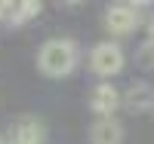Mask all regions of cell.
Here are the masks:
<instances>
[{
	"mask_svg": "<svg viewBox=\"0 0 154 144\" xmlns=\"http://www.w3.org/2000/svg\"><path fill=\"white\" fill-rule=\"evenodd\" d=\"M77 43L74 40H65V37H56V40H46L37 52V71L43 77H53V80H62L68 77L74 68H77Z\"/></svg>",
	"mask_w": 154,
	"mask_h": 144,
	"instance_id": "6da1fadb",
	"label": "cell"
},
{
	"mask_svg": "<svg viewBox=\"0 0 154 144\" xmlns=\"http://www.w3.org/2000/svg\"><path fill=\"white\" fill-rule=\"evenodd\" d=\"M89 71L96 77H102V80L120 74L123 71V49L117 43H111V40L93 46V52H89Z\"/></svg>",
	"mask_w": 154,
	"mask_h": 144,
	"instance_id": "7a4b0ae2",
	"label": "cell"
},
{
	"mask_svg": "<svg viewBox=\"0 0 154 144\" xmlns=\"http://www.w3.org/2000/svg\"><path fill=\"white\" fill-rule=\"evenodd\" d=\"M139 25H142V6H136V3H114L105 12V28L117 37L133 34Z\"/></svg>",
	"mask_w": 154,
	"mask_h": 144,
	"instance_id": "3957f363",
	"label": "cell"
},
{
	"mask_svg": "<svg viewBox=\"0 0 154 144\" xmlns=\"http://www.w3.org/2000/svg\"><path fill=\"white\" fill-rule=\"evenodd\" d=\"M46 141V123L37 113H22L9 126V144H43Z\"/></svg>",
	"mask_w": 154,
	"mask_h": 144,
	"instance_id": "277c9868",
	"label": "cell"
},
{
	"mask_svg": "<svg viewBox=\"0 0 154 144\" xmlns=\"http://www.w3.org/2000/svg\"><path fill=\"white\" fill-rule=\"evenodd\" d=\"M120 104H123V95L111 83H99V86H93V92H89V110L99 113V116H111Z\"/></svg>",
	"mask_w": 154,
	"mask_h": 144,
	"instance_id": "5b68a950",
	"label": "cell"
},
{
	"mask_svg": "<svg viewBox=\"0 0 154 144\" xmlns=\"http://www.w3.org/2000/svg\"><path fill=\"white\" fill-rule=\"evenodd\" d=\"M89 144H123V126L114 116H99L89 126Z\"/></svg>",
	"mask_w": 154,
	"mask_h": 144,
	"instance_id": "8992f818",
	"label": "cell"
},
{
	"mask_svg": "<svg viewBox=\"0 0 154 144\" xmlns=\"http://www.w3.org/2000/svg\"><path fill=\"white\" fill-rule=\"evenodd\" d=\"M123 107L133 113H145L154 110V86L151 83H133L123 95Z\"/></svg>",
	"mask_w": 154,
	"mask_h": 144,
	"instance_id": "52a82bcc",
	"label": "cell"
},
{
	"mask_svg": "<svg viewBox=\"0 0 154 144\" xmlns=\"http://www.w3.org/2000/svg\"><path fill=\"white\" fill-rule=\"evenodd\" d=\"M40 0H19V3H6V19L12 28H19V25H28L34 16H40Z\"/></svg>",
	"mask_w": 154,
	"mask_h": 144,
	"instance_id": "ba28073f",
	"label": "cell"
},
{
	"mask_svg": "<svg viewBox=\"0 0 154 144\" xmlns=\"http://www.w3.org/2000/svg\"><path fill=\"white\" fill-rule=\"evenodd\" d=\"M136 61L142 64V68H154V40H145L136 52Z\"/></svg>",
	"mask_w": 154,
	"mask_h": 144,
	"instance_id": "9c48e42d",
	"label": "cell"
},
{
	"mask_svg": "<svg viewBox=\"0 0 154 144\" xmlns=\"http://www.w3.org/2000/svg\"><path fill=\"white\" fill-rule=\"evenodd\" d=\"M148 40H154V16H151V25H148Z\"/></svg>",
	"mask_w": 154,
	"mask_h": 144,
	"instance_id": "30bf717a",
	"label": "cell"
},
{
	"mask_svg": "<svg viewBox=\"0 0 154 144\" xmlns=\"http://www.w3.org/2000/svg\"><path fill=\"white\" fill-rule=\"evenodd\" d=\"M6 19V3H0V22Z\"/></svg>",
	"mask_w": 154,
	"mask_h": 144,
	"instance_id": "8fae6325",
	"label": "cell"
},
{
	"mask_svg": "<svg viewBox=\"0 0 154 144\" xmlns=\"http://www.w3.org/2000/svg\"><path fill=\"white\" fill-rule=\"evenodd\" d=\"M0 144H9V141H6V138H0Z\"/></svg>",
	"mask_w": 154,
	"mask_h": 144,
	"instance_id": "7c38bea8",
	"label": "cell"
}]
</instances>
